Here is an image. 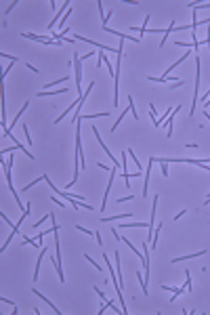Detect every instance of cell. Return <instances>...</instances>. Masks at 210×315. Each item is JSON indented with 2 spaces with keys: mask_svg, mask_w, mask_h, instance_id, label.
I'll return each instance as SVG.
<instances>
[{
  "mask_svg": "<svg viewBox=\"0 0 210 315\" xmlns=\"http://www.w3.org/2000/svg\"><path fill=\"white\" fill-rule=\"evenodd\" d=\"M80 61H82V57L74 55V67H76V92H78V95H84V91H82V65H80Z\"/></svg>",
  "mask_w": 210,
  "mask_h": 315,
  "instance_id": "obj_1",
  "label": "cell"
},
{
  "mask_svg": "<svg viewBox=\"0 0 210 315\" xmlns=\"http://www.w3.org/2000/svg\"><path fill=\"white\" fill-rule=\"evenodd\" d=\"M162 175H164V176L168 175V164H166V162H162Z\"/></svg>",
  "mask_w": 210,
  "mask_h": 315,
  "instance_id": "obj_2",
  "label": "cell"
},
{
  "mask_svg": "<svg viewBox=\"0 0 210 315\" xmlns=\"http://www.w3.org/2000/svg\"><path fill=\"white\" fill-rule=\"evenodd\" d=\"M23 130H25V141L32 143V139H29V130H28V126H25V124H23Z\"/></svg>",
  "mask_w": 210,
  "mask_h": 315,
  "instance_id": "obj_3",
  "label": "cell"
}]
</instances>
